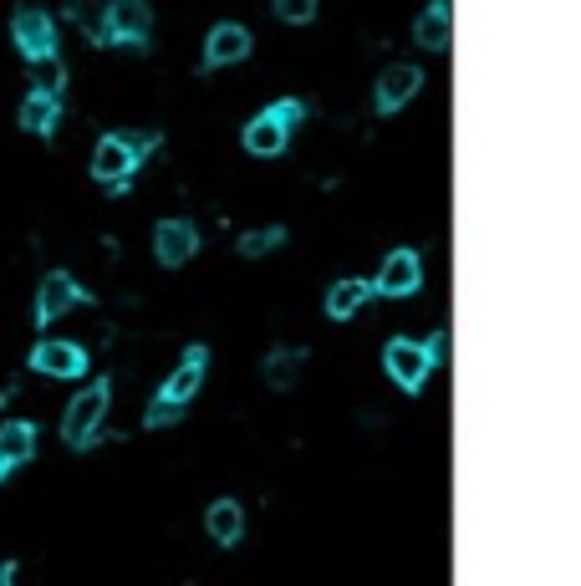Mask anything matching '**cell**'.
Instances as JSON below:
<instances>
[{
  "mask_svg": "<svg viewBox=\"0 0 581 586\" xmlns=\"http://www.w3.org/2000/svg\"><path fill=\"white\" fill-rule=\"evenodd\" d=\"M154 144H158V133H108V138L97 144V154H92V179L108 184V189H122Z\"/></svg>",
  "mask_w": 581,
  "mask_h": 586,
  "instance_id": "obj_1",
  "label": "cell"
},
{
  "mask_svg": "<svg viewBox=\"0 0 581 586\" xmlns=\"http://www.w3.org/2000/svg\"><path fill=\"white\" fill-rule=\"evenodd\" d=\"M108 378H97L92 388H82V393L67 403V413H61V439L72 443V449H87V443L97 439V429H102V419H108Z\"/></svg>",
  "mask_w": 581,
  "mask_h": 586,
  "instance_id": "obj_2",
  "label": "cell"
},
{
  "mask_svg": "<svg viewBox=\"0 0 581 586\" xmlns=\"http://www.w3.org/2000/svg\"><path fill=\"white\" fill-rule=\"evenodd\" d=\"M383 368H387V378H393L403 393H418V388L429 383V372H434V358H429L424 342H408V336H398V342H387Z\"/></svg>",
  "mask_w": 581,
  "mask_h": 586,
  "instance_id": "obj_3",
  "label": "cell"
},
{
  "mask_svg": "<svg viewBox=\"0 0 581 586\" xmlns=\"http://www.w3.org/2000/svg\"><path fill=\"white\" fill-rule=\"evenodd\" d=\"M102 26H108V41H134V47H144L148 31H154V11H148V0H108Z\"/></svg>",
  "mask_w": 581,
  "mask_h": 586,
  "instance_id": "obj_4",
  "label": "cell"
},
{
  "mask_svg": "<svg viewBox=\"0 0 581 586\" xmlns=\"http://www.w3.org/2000/svg\"><path fill=\"white\" fill-rule=\"evenodd\" d=\"M418 286H424V261H418V251H393L373 281V296H413Z\"/></svg>",
  "mask_w": 581,
  "mask_h": 586,
  "instance_id": "obj_5",
  "label": "cell"
},
{
  "mask_svg": "<svg viewBox=\"0 0 581 586\" xmlns=\"http://www.w3.org/2000/svg\"><path fill=\"white\" fill-rule=\"evenodd\" d=\"M11 37L16 47H21V57H57V21H51L47 11H16L11 21Z\"/></svg>",
  "mask_w": 581,
  "mask_h": 586,
  "instance_id": "obj_6",
  "label": "cell"
},
{
  "mask_svg": "<svg viewBox=\"0 0 581 586\" xmlns=\"http://www.w3.org/2000/svg\"><path fill=\"white\" fill-rule=\"evenodd\" d=\"M194 251H199V229L189 225V219H158V229H154V255H158V265H184V261H194Z\"/></svg>",
  "mask_w": 581,
  "mask_h": 586,
  "instance_id": "obj_7",
  "label": "cell"
},
{
  "mask_svg": "<svg viewBox=\"0 0 581 586\" xmlns=\"http://www.w3.org/2000/svg\"><path fill=\"white\" fill-rule=\"evenodd\" d=\"M418 87H424V72H418V67H408V61L387 67V72L377 77V92H373L377 113H398V108H408L413 97H418Z\"/></svg>",
  "mask_w": 581,
  "mask_h": 586,
  "instance_id": "obj_8",
  "label": "cell"
},
{
  "mask_svg": "<svg viewBox=\"0 0 581 586\" xmlns=\"http://www.w3.org/2000/svg\"><path fill=\"white\" fill-rule=\"evenodd\" d=\"M77 301H82V286H77V281H72L67 271H51L47 281H41V291H37V322L51 326L57 316L72 312Z\"/></svg>",
  "mask_w": 581,
  "mask_h": 586,
  "instance_id": "obj_9",
  "label": "cell"
},
{
  "mask_svg": "<svg viewBox=\"0 0 581 586\" xmlns=\"http://www.w3.org/2000/svg\"><path fill=\"white\" fill-rule=\"evenodd\" d=\"M245 57H250V31H245V26L225 21L205 37V67L209 72H215V67H235V61H245Z\"/></svg>",
  "mask_w": 581,
  "mask_h": 586,
  "instance_id": "obj_10",
  "label": "cell"
},
{
  "mask_svg": "<svg viewBox=\"0 0 581 586\" xmlns=\"http://www.w3.org/2000/svg\"><path fill=\"white\" fill-rule=\"evenodd\" d=\"M31 368L47 372V378H82V372H87V352L77 348V342H37Z\"/></svg>",
  "mask_w": 581,
  "mask_h": 586,
  "instance_id": "obj_11",
  "label": "cell"
},
{
  "mask_svg": "<svg viewBox=\"0 0 581 586\" xmlns=\"http://www.w3.org/2000/svg\"><path fill=\"white\" fill-rule=\"evenodd\" d=\"M286 138H290V128L276 118V113H260V118H250V123H245V133H240L245 154H255V158L286 154Z\"/></svg>",
  "mask_w": 581,
  "mask_h": 586,
  "instance_id": "obj_12",
  "label": "cell"
},
{
  "mask_svg": "<svg viewBox=\"0 0 581 586\" xmlns=\"http://www.w3.org/2000/svg\"><path fill=\"white\" fill-rule=\"evenodd\" d=\"M205 358H209L205 348H189V352H184V362L169 372V383L158 388V398H169V403L189 408V398L199 393V383H205Z\"/></svg>",
  "mask_w": 581,
  "mask_h": 586,
  "instance_id": "obj_13",
  "label": "cell"
},
{
  "mask_svg": "<svg viewBox=\"0 0 581 586\" xmlns=\"http://www.w3.org/2000/svg\"><path fill=\"white\" fill-rule=\"evenodd\" d=\"M31 455H37V423H26V419L0 423V479L11 475L16 465H26Z\"/></svg>",
  "mask_w": 581,
  "mask_h": 586,
  "instance_id": "obj_14",
  "label": "cell"
},
{
  "mask_svg": "<svg viewBox=\"0 0 581 586\" xmlns=\"http://www.w3.org/2000/svg\"><path fill=\"white\" fill-rule=\"evenodd\" d=\"M413 37H418V47H424V51H449V41H454V16H449V0H434V6L418 16Z\"/></svg>",
  "mask_w": 581,
  "mask_h": 586,
  "instance_id": "obj_15",
  "label": "cell"
},
{
  "mask_svg": "<svg viewBox=\"0 0 581 586\" xmlns=\"http://www.w3.org/2000/svg\"><path fill=\"white\" fill-rule=\"evenodd\" d=\"M57 123H61V102L51 92H31L21 102V128L26 133H37V138H51L57 133Z\"/></svg>",
  "mask_w": 581,
  "mask_h": 586,
  "instance_id": "obj_16",
  "label": "cell"
},
{
  "mask_svg": "<svg viewBox=\"0 0 581 586\" xmlns=\"http://www.w3.org/2000/svg\"><path fill=\"white\" fill-rule=\"evenodd\" d=\"M373 301V281H337V286L327 291V316L332 322H347V316H357Z\"/></svg>",
  "mask_w": 581,
  "mask_h": 586,
  "instance_id": "obj_17",
  "label": "cell"
},
{
  "mask_svg": "<svg viewBox=\"0 0 581 586\" xmlns=\"http://www.w3.org/2000/svg\"><path fill=\"white\" fill-rule=\"evenodd\" d=\"M205 526H209V536H215L219 546H235V540L245 536V510L235 500H215L209 505V515H205Z\"/></svg>",
  "mask_w": 581,
  "mask_h": 586,
  "instance_id": "obj_18",
  "label": "cell"
},
{
  "mask_svg": "<svg viewBox=\"0 0 581 586\" xmlns=\"http://www.w3.org/2000/svg\"><path fill=\"white\" fill-rule=\"evenodd\" d=\"M296 378H302V352H290V348L270 352L266 358V383L276 388V393H286V388H296Z\"/></svg>",
  "mask_w": 581,
  "mask_h": 586,
  "instance_id": "obj_19",
  "label": "cell"
},
{
  "mask_svg": "<svg viewBox=\"0 0 581 586\" xmlns=\"http://www.w3.org/2000/svg\"><path fill=\"white\" fill-rule=\"evenodd\" d=\"M286 240V229L280 225H270V229H250V235H240V255L245 261H260V255H270Z\"/></svg>",
  "mask_w": 581,
  "mask_h": 586,
  "instance_id": "obj_20",
  "label": "cell"
},
{
  "mask_svg": "<svg viewBox=\"0 0 581 586\" xmlns=\"http://www.w3.org/2000/svg\"><path fill=\"white\" fill-rule=\"evenodd\" d=\"M31 77H37V92H61V82H67V72H61L57 57H31Z\"/></svg>",
  "mask_w": 581,
  "mask_h": 586,
  "instance_id": "obj_21",
  "label": "cell"
},
{
  "mask_svg": "<svg viewBox=\"0 0 581 586\" xmlns=\"http://www.w3.org/2000/svg\"><path fill=\"white\" fill-rule=\"evenodd\" d=\"M179 419H184V403H169V398H154L144 413L148 429H169V423H179Z\"/></svg>",
  "mask_w": 581,
  "mask_h": 586,
  "instance_id": "obj_22",
  "label": "cell"
},
{
  "mask_svg": "<svg viewBox=\"0 0 581 586\" xmlns=\"http://www.w3.org/2000/svg\"><path fill=\"white\" fill-rule=\"evenodd\" d=\"M276 16L286 26H306L316 16V0H276Z\"/></svg>",
  "mask_w": 581,
  "mask_h": 586,
  "instance_id": "obj_23",
  "label": "cell"
},
{
  "mask_svg": "<svg viewBox=\"0 0 581 586\" xmlns=\"http://www.w3.org/2000/svg\"><path fill=\"white\" fill-rule=\"evenodd\" d=\"M270 113H276V118L280 123H286V128H296V123H302V102H296V97H286V102H276V108H270Z\"/></svg>",
  "mask_w": 581,
  "mask_h": 586,
  "instance_id": "obj_24",
  "label": "cell"
},
{
  "mask_svg": "<svg viewBox=\"0 0 581 586\" xmlns=\"http://www.w3.org/2000/svg\"><path fill=\"white\" fill-rule=\"evenodd\" d=\"M424 348H429V358H434V362H444V352H449V336H444V332H434V336H429V342H424Z\"/></svg>",
  "mask_w": 581,
  "mask_h": 586,
  "instance_id": "obj_25",
  "label": "cell"
},
{
  "mask_svg": "<svg viewBox=\"0 0 581 586\" xmlns=\"http://www.w3.org/2000/svg\"><path fill=\"white\" fill-rule=\"evenodd\" d=\"M0 586H16V566H11V561L0 566Z\"/></svg>",
  "mask_w": 581,
  "mask_h": 586,
  "instance_id": "obj_26",
  "label": "cell"
}]
</instances>
